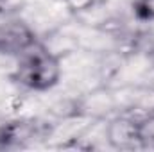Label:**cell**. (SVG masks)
<instances>
[{
	"instance_id": "5b68a950",
	"label": "cell",
	"mask_w": 154,
	"mask_h": 152,
	"mask_svg": "<svg viewBox=\"0 0 154 152\" xmlns=\"http://www.w3.org/2000/svg\"><path fill=\"white\" fill-rule=\"evenodd\" d=\"M99 0H63L65 7L72 13V14H82L86 11H90Z\"/></svg>"
},
{
	"instance_id": "7a4b0ae2",
	"label": "cell",
	"mask_w": 154,
	"mask_h": 152,
	"mask_svg": "<svg viewBox=\"0 0 154 152\" xmlns=\"http://www.w3.org/2000/svg\"><path fill=\"white\" fill-rule=\"evenodd\" d=\"M106 138L113 149L133 150L145 145L143 122L133 116H115L106 125Z\"/></svg>"
},
{
	"instance_id": "277c9868",
	"label": "cell",
	"mask_w": 154,
	"mask_h": 152,
	"mask_svg": "<svg viewBox=\"0 0 154 152\" xmlns=\"http://www.w3.org/2000/svg\"><path fill=\"white\" fill-rule=\"evenodd\" d=\"M133 13L140 22L154 23V0H136L133 4Z\"/></svg>"
},
{
	"instance_id": "6da1fadb",
	"label": "cell",
	"mask_w": 154,
	"mask_h": 152,
	"mask_svg": "<svg viewBox=\"0 0 154 152\" xmlns=\"http://www.w3.org/2000/svg\"><path fill=\"white\" fill-rule=\"evenodd\" d=\"M13 79L32 91H47L61 79V59L57 54L34 45L22 54Z\"/></svg>"
},
{
	"instance_id": "3957f363",
	"label": "cell",
	"mask_w": 154,
	"mask_h": 152,
	"mask_svg": "<svg viewBox=\"0 0 154 152\" xmlns=\"http://www.w3.org/2000/svg\"><path fill=\"white\" fill-rule=\"evenodd\" d=\"M36 45L32 31L22 22H11L0 27V52L4 54H23Z\"/></svg>"
}]
</instances>
